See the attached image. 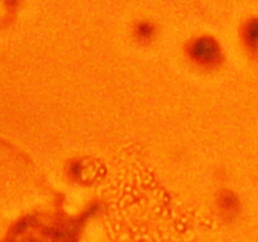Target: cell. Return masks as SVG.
I'll return each mask as SVG.
<instances>
[{
    "label": "cell",
    "mask_w": 258,
    "mask_h": 242,
    "mask_svg": "<svg viewBox=\"0 0 258 242\" xmlns=\"http://www.w3.org/2000/svg\"><path fill=\"white\" fill-rule=\"evenodd\" d=\"M189 54L201 65L212 66L221 59V48L213 38L201 37L191 42Z\"/></svg>",
    "instance_id": "obj_1"
},
{
    "label": "cell",
    "mask_w": 258,
    "mask_h": 242,
    "mask_svg": "<svg viewBox=\"0 0 258 242\" xmlns=\"http://www.w3.org/2000/svg\"><path fill=\"white\" fill-rule=\"evenodd\" d=\"M243 39L247 47L251 49L258 48V19H252L244 25Z\"/></svg>",
    "instance_id": "obj_2"
},
{
    "label": "cell",
    "mask_w": 258,
    "mask_h": 242,
    "mask_svg": "<svg viewBox=\"0 0 258 242\" xmlns=\"http://www.w3.org/2000/svg\"><path fill=\"white\" fill-rule=\"evenodd\" d=\"M221 206L223 207L226 211H233L237 207L236 197L232 193H229V192H226V193L222 194L221 197Z\"/></svg>",
    "instance_id": "obj_3"
},
{
    "label": "cell",
    "mask_w": 258,
    "mask_h": 242,
    "mask_svg": "<svg viewBox=\"0 0 258 242\" xmlns=\"http://www.w3.org/2000/svg\"><path fill=\"white\" fill-rule=\"evenodd\" d=\"M154 33V27L150 23H141L138 28V34L141 38H150Z\"/></svg>",
    "instance_id": "obj_4"
}]
</instances>
